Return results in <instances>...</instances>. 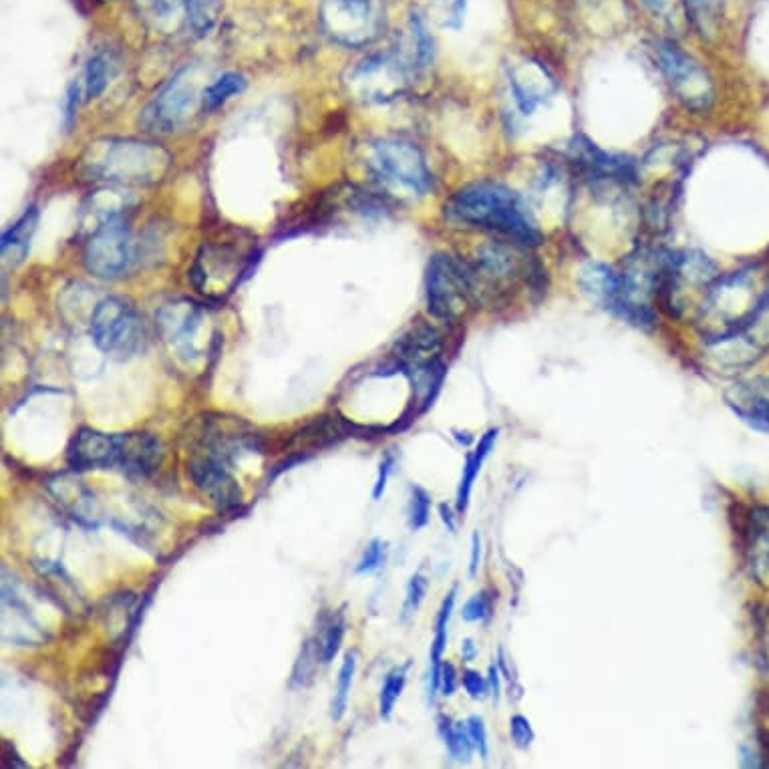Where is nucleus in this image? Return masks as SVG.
Instances as JSON below:
<instances>
[{"label":"nucleus","mask_w":769,"mask_h":769,"mask_svg":"<svg viewBox=\"0 0 769 769\" xmlns=\"http://www.w3.org/2000/svg\"><path fill=\"white\" fill-rule=\"evenodd\" d=\"M117 447H119L117 435H107V433L83 427L73 435L67 447V464L75 472L115 470Z\"/></svg>","instance_id":"6ab92c4d"},{"label":"nucleus","mask_w":769,"mask_h":769,"mask_svg":"<svg viewBox=\"0 0 769 769\" xmlns=\"http://www.w3.org/2000/svg\"><path fill=\"white\" fill-rule=\"evenodd\" d=\"M437 725H439V733H441V737L445 741V747H447L449 755L455 761H468L472 751H474V743L470 739L468 725L464 721L453 723L445 715L437 717Z\"/></svg>","instance_id":"cd10ccee"},{"label":"nucleus","mask_w":769,"mask_h":769,"mask_svg":"<svg viewBox=\"0 0 769 769\" xmlns=\"http://www.w3.org/2000/svg\"><path fill=\"white\" fill-rule=\"evenodd\" d=\"M687 23L701 35L713 33L721 19V0H683Z\"/></svg>","instance_id":"7c9ffc66"},{"label":"nucleus","mask_w":769,"mask_h":769,"mask_svg":"<svg viewBox=\"0 0 769 769\" xmlns=\"http://www.w3.org/2000/svg\"><path fill=\"white\" fill-rule=\"evenodd\" d=\"M407 671H409V663H405L403 667H397L393 669L387 677H385V683L381 687V695H379V709H381V717L383 719H389L393 709H395V703L399 701L403 689H405V683H407Z\"/></svg>","instance_id":"473e14b6"},{"label":"nucleus","mask_w":769,"mask_h":769,"mask_svg":"<svg viewBox=\"0 0 769 769\" xmlns=\"http://www.w3.org/2000/svg\"><path fill=\"white\" fill-rule=\"evenodd\" d=\"M494 614V596L488 592H478L474 594L464 608H461V619L466 623H486L492 619Z\"/></svg>","instance_id":"4c0bfd02"},{"label":"nucleus","mask_w":769,"mask_h":769,"mask_svg":"<svg viewBox=\"0 0 769 769\" xmlns=\"http://www.w3.org/2000/svg\"><path fill=\"white\" fill-rule=\"evenodd\" d=\"M415 69V61H409L401 51L375 53L347 73L345 85L363 103H389L411 87Z\"/></svg>","instance_id":"1a4fd4ad"},{"label":"nucleus","mask_w":769,"mask_h":769,"mask_svg":"<svg viewBox=\"0 0 769 769\" xmlns=\"http://www.w3.org/2000/svg\"><path fill=\"white\" fill-rule=\"evenodd\" d=\"M355 669H357V657H355V653H347L345 661L341 665V671H339L337 689H335V697H333V711H331V715H333L335 721L343 719V715L347 711Z\"/></svg>","instance_id":"2f4dec72"},{"label":"nucleus","mask_w":769,"mask_h":769,"mask_svg":"<svg viewBox=\"0 0 769 769\" xmlns=\"http://www.w3.org/2000/svg\"><path fill=\"white\" fill-rule=\"evenodd\" d=\"M143 23L158 31H172L184 15V0H133Z\"/></svg>","instance_id":"b1692460"},{"label":"nucleus","mask_w":769,"mask_h":769,"mask_svg":"<svg viewBox=\"0 0 769 769\" xmlns=\"http://www.w3.org/2000/svg\"><path fill=\"white\" fill-rule=\"evenodd\" d=\"M510 737H512L516 747L528 749L534 743L536 733L532 729V723L524 715H514L510 719Z\"/></svg>","instance_id":"79ce46f5"},{"label":"nucleus","mask_w":769,"mask_h":769,"mask_svg":"<svg viewBox=\"0 0 769 769\" xmlns=\"http://www.w3.org/2000/svg\"><path fill=\"white\" fill-rule=\"evenodd\" d=\"M321 661L319 657V651H317V645L313 639L304 641L302 649H300V655L294 663V671H292V679H290V685L292 687H306L311 683L313 679V673H315V667L317 663Z\"/></svg>","instance_id":"f704fd0d"},{"label":"nucleus","mask_w":769,"mask_h":769,"mask_svg":"<svg viewBox=\"0 0 769 769\" xmlns=\"http://www.w3.org/2000/svg\"><path fill=\"white\" fill-rule=\"evenodd\" d=\"M745 568L759 586L769 590V504H753L737 524Z\"/></svg>","instance_id":"2eb2a0df"},{"label":"nucleus","mask_w":769,"mask_h":769,"mask_svg":"<svg viewBox=\"0 0 769 769\" xmlns=\"http://www.w3.org/2000/svg\"><path fill=\"white\" fill-rule=\"evenodd\" d=\"M461 657H464L466 663H472L478 657V647L474 645L472 639H466L464 643H461Z\"/></svg>","instance_id":"3c124183"},{"label":"nucleus","mask_w":769,"mask_h":769,"mask_svg":"<svg viewBox=\"0 0 769 769\" xmlns=\"http://www.w3.org/2000/svg\"><path fill=\"white\" fill-rule=\"evenodd\" d=\"M461 683H464V689L472 699H484L490 693L488 681L474 669L464 671V675H461Z\"/></svg>","instance_id":"c03bdc74"},{"label":"nucleus","mask_w":769,"mask_h":769,"mask_svg":"<svg viewBox=\"0 0 769 769\" xmlns=\"http://www.w3.org/2000/svg\"><path fill=\"white\" fill-rule=\"evenodd\" d=\"M429 514H431V498H429V494H427L423 488L413 486V488H411L409 508H407V522H409V528H411L413 532L425 528L427 522H429Z\"/></svg>","instance_id":"e433bc0d"},{"label":"nucleus","mask_w":769,"mask_h":769,"mask_svg":"<svg viewBox=\"0 0 769 769\" xmlns=\"http://www.w3.org/2000/svg\"><path fill=\"white\" fill-rule=\"evenodd\" d=\"M246 89V79L238 73H226L218 77L214 83L204 87L202 91V109L204 111H216L222 107L228 99L242 93Z\"/></svg>","instance_id":"c85d7f7f"},{"label":"nucleus","mask_w":769,"mask_h":769,"mask_svg":"<svg viewBox=\"0 0 769 769\" xmlns=\"http://www.w3.org/2000/svg\"><path fill=\"white\" fill-rule=\"evenodd\" d=\"M641 3L645 5V9L655 19H659L663 25H667L671 29L677 27V21L681 17H685V21H687L683 0H641Z\"/></svg>","instance_id":"c9c22d12"},{"label":"nucleus","mask_w":769,"mask_h":769,"mask_svg":"<svg viewBox=\"0 0 769 769\" xmlns=\"http://www.w3.org/2000/svg\"><path fill=\"white\" fill-rule=\"evenodd\" d=\"M532 252V248L498 238L480 246L470 262L478 304H502L512 298L520 284L530 292H542L546 272Z\"/></svg>","instance_id":"7ed1b4c3"},{"label":"nucleus","mask_w":769,"mask_h":769,"mask_svg":"<svg viewBox=\"0 0 769 769\" xmlns=\"http://www.w3.org/2000/svg\"><path fill=\"white\" fill-rule=\"evenodd\" d=\"M345 629H347V623H345V614L341 610H333V612L323 614L321 621H319L317 637L313 639L317 645L321 663L329 665L337 657V653L343 645V639H345Z\"/></svg>","instance_id":"a878e982"},{"label":"nucleus","mask_w":769,"mask_h":769,"mask_svg":"<svg viewBox=\"0 0 769 769\" xmlns=\"http://www.w3.org/2000/svg\"><path fill=\"white\" fill-rule=\"evenodd\" d=\"M117 466L115 470L131 480H145L156 472L164 459L162 439L151 433H121L117 435Z\"/></svg>","instance_id":"a211bd4d"},{"label":"nucleus","mask_w":769,"mask_h":769,"mask_svg":"<svg viewBox=\"0 0 769 769\" xmlns=\"http://www.w3.org/2000/svg\"><path fill=\"white\" fill-rule=\"evenodd\" d=\"M443 218L451 228L492 234L536 250L544 242L528 200L498 180H474L457 188L443 204Z\"/></svg>","instance_id":"f257e3e1"},{"label":"nucleus","mask_w":769,"mask_h":769,"mask_svg":"<svg viewBox=\"0 0 769 769\" xmlns=\"http://www.w3.org/2000/svg\"><path fill=\"white\" fill-rule=\"evenodd\" d=\"M425 594H427V578L423 576V572H415L407 584V596H405V604H403V621L413 617V614L419 610Z\"/></svg>","instance_id":"ea45409f"},{"label":"nucleus","mask_w":769,"mask_h":769,"mask_svg":"<svg viewBox=\"0 0 769 769\" xmlns=\"http://www.w3.org/2000/svg\"><path fill=\"white\" fill-rule=\"evenodd\" d=\"M202 107V93L190 67L178 71L141 111L139 123L145 131L170 135L182 129L196 107Z\"/></svg>","instance_id":"9b49d317"},{"label":"nucleus","mask_w":769,"mask_h":769,"mask_svg":"<svg viewBox=\"0 0 769 769\" xmlns=\"http://www.w3.org/2000/svg\"><path fill=\"white\" fill-rule=\"evenodd\" d=\"M135 262V238L123 216L101 222L83 248L85 268L105 280L125 276Z\"/></svg>","instance_id":"ddd939ff"},{"label":"nucleus","mask_w":769,"mask_h":769,"mask_svg":"<svg viewBox=\"0 0 769 769\" xmlns=\"http://www.w3.org/2000/svg\"><path fill=\"white\" fill-rule=\"evenodd\" d=\"M425 296L433 319L441 323L459 321L470 306L478 304L470 262L449 252L433 254L425 272Z\"/></svg>","instance_id":"39448f33"},{"label":"nucleus","mask_w":769,"mask_h":769,"mask_svg":"<svg viewBox=\"0 0 769 769\" xmlns=\"http://www.w3.org/2000/svg\"><path fill=\"white\" fill-rule=\"evenodd\" d=\"M439 689L445 697H451L457 689V673L451 663L441 665V677H439Z\"/></svg>","instance_id":"49530a36"},{"label":"nucleus","mask_w":769,"mask_h":769,"mask_svg":"<svg viewBox=\"0 0 769 769\" xmlns=\"http://www.w3.org/2000/svg\"><path fill=\"white\" fill-rule=\"evenodd\" d=\"M37 222H39V212L35 206L27 208L25 214L3 234V256L5 260L9 262H21L27 252H29V244H31V238L37 230Z\"/></svg>","instance_id":"393cba45"},{"label":"nucleus","mask_w":769,"mask_h":769,"mask_svg":"<svg viewBox=\"0 0 769 769\" xmlns=\"http://www.w3.org/2000/svg\"><path fill=\"white\" fill-rule=\"evenodd\" d=\"M319 21L331 41L361 49L375 43L387 27L385 0H323Z\"/></svg>","instance_id":"6e6552de"},{"label":"nucleus","mask_w":769,"mask_h":769,"mask_svg":"<svg viewBox=\"0 0 769 769\" xmlns=\"http://www.w3.org/2000/svg\"><path fill=\"white\" fill-rule=\"evenodd\" d=\"M387 560V544L379 538L371 540L357 564V574H373L377 572Z\"/></svg>","instance_id":"58836bf2"},{"label":"nucleus","mask_w":769,"mask_h":769,"mask_svg":"<svg viewBox=\"0 0 769 769\" xmlns=\"http://www.w3.org/2000/svg\"><path fill=\"white\" fill-rule=\"evenodd\" d=\"M468 725V733H470V739L474 743V749L480 753L482 759H488V753H490V743H488V731H486V725H484V719L474 715L466 721Z\"/></svg>","instance_id":"37998d69"},{"label":"nucleus","mask_w":769,"mask_h":769,"mask_svg":"<svg viewBox=\"0 0 769 769\" xmlns=\"http://www.w3.org/2000/svg\"><path fill=\"white\" fill-rule=\"evenodd\" d=\"M411 35H413V57H415V63L417 67H429L433 63V55H435V43H433V37L427 29V23L423 17L419 15H413L411 21Z\"/></svg>","instance_id":"72a5a7b5"},{"label":"nucleus","mask_w":769,"mask_h":769,"mask_svg":"<svg viewBox=\"0 0 769 769\" xmlns=\"http://www.w3.org/2000/svg\"><path fill=\"white\" fill-rule=\"evenodd\" d=\"M653 55L659 71L667 79L677 99L693 111H703L713 101V83L707 71L687 55L675 41L659 39L653 45Z\"/></svg>","instance_id":"f8f14e48"},{"label":"nucleus","mask_w":769,"mask_h":769,"mask_svg":"<svg viewBox=\"0 0 769 769\" xmlns=\"http://www.w3.org/2000/svg\"><path fill=\"white\" fill-rule=\"evenodd\" d=\"M188 472L198 490H202L212 504L220 510H232L242 502V490L238 480L232 476L226 457L206 451L194 455L188 464Z\"/></svg>","instance_id":"dca6fc26"},{"label":"nucleus","mask_w":769,"mask_h":769,"mask_svg":"<svg viewBox=\"0 0 769 769\" xmlns=\"http://www.w3.org/2000/svg\"><path fill=\"white\" fill-rule=\"evenodd\" d=\"M455 594H457V586H453L449 590V594L445 596V600L437 612V621H435V639L431 645V669H429V701L431 703L435 701V695L439 691V677H441V665H443L441 657H443L445 643H447V625H449L451 612H453Z\"/></svg>","instance_id":"5701e85b"},{"label":"nucleus","mask_w":769,"mask_h":769,"mask_svg":"<svg viewBox=\"0 0 769 769\" xmlns=\"http://www.w3.org/2000/svg\"><path fill=\"white\" fill-rule=\"evenodd\" d=\"M184 17L188 29L204 39L216 29L222 17V0H184Z\"/></svg>","instance_id":"bb28decb"},{"label":"nucleus","mask_w":769,"mask_h":769,"mask_svg":"<svg viewBox=\"0 0 769 769\" xmlns=\"http://www.w3.org/2000/svg\"><path fill=\"white\" fill-rule=\"evenodd\" d=\"M731 413L753 431L769 435V375L735 381L723 393Z\"/></svg>","instance_id":"f3484780"},{"label":"nucleus","mask_w":769,"mask_h":769,"mask_svg":"<svg viewBox=\"0 0 769 769\" xmlns=\"http://www.w3.org/2000/svg\"><path fill=\"white\" fill-rule=\"evenodd\" d=\"M498 429H490L486 431L482 437H480V443L476 447L474 453L468 455L466 459V466H464V474H461V482H459V488H457V510L459 512H466L468 504H470V496H472V490H474V484H476V478L484 466L486 457L490 455V451L494 449L496 445V439H498Z\"/></svg>","instance_id":"4be33fe9"},{"label":"nucleus","mask_w":769,"mask_h":769,"mask_svg":"<svg viewBox=\"0 0 769 769\" xmlns=\"http://www.w3.org/2000/svg\"><path fill=\"white\" fill-rule=\"evenodd\" d=\"M365 168L385 190L423 198L433 188V174L421 147L401 135L379 137L365 147Z\"/></svg>","instance_id":"20e7f679"},{"label":"nucleus","mask_w":769,"mask_h":769,"mask_svg":"<svg viewBox=\"0 0 769 769\" xmlns=\"http://www.w3.org/2000/svg\"><path fill=\"white\" fill-rule=\"evenodd\" d=\"M115 73V65L111 61V57L107 53H95L89 61H87V67H85V75H83V81H85V95L89 99H97L101 97V93L107 89V83L109 79L113 77Z\"/></svg>","instance_id":"c756f323"},{"label":"nucleus","mask_w":769,"mask_h":769,"mask_svg":"<svg viewBox=\"0 0 769 769\" xmlns=\"http://www.w3.org/2000/svg\"><path fill=\"white\" fill-rule=\"evenodd\" d=\"M508 83L516 107L522 115H534L556 93V83L550 73L538 63H524L508 71Z\"/></svg>","instance_id":"412c9836"},{"label":"nucleus","mask_w":769,"mask_h":769,"mask_svg":"<svg viewBox=\"0 0 769 769\" xmlns=\"http://www.w3.org/2000/svg\"><path fill=\"white\" fill-rule=\"evenodd\" d=\"M79 85L77 83H73L71 87H69V95H67V121H71L73 117H75V113H77V105H79Z\"/></svg>","instance_id":"09e8293b"},{"label":"nucleus","mask_w":769,"mask_h":769,"mask_svg":"<svg viewBox=\"0 0 769 769\" xmlns=\"http://www.w3.org/2000/svg\"><path fill=\"white\" fill-rule=\"evenodd\" d=\"M160 335L170 353L186 363L194 365L210 353L214 329L208 309L190 298H178L166 302L156 315Z\"/></svg>","instance_id":"423d86ee"},{"label":"nucleus","mask_w":769,"mask_h":769,"mask_svg":"<svg viewBox=\"0 0 769 769\" xmlns=\"http://www.w3.org/2000/svg\"><path fill=\"white\" fill-rule=\"evenodd\" d=\"M79 168L85 180L93 184L113 188H145L162 182L168 176L172 156L168 149L153 141L105 137L87 145Z\"/></svg>","instance_id":"f03ea898"},{"label":"nucleus","mask_w":769,"mask_h":769,"mask_svg":"<svg viewBox=\"0 0 769 769\" xmlns=\"http://www.w3.org/2000/svg\"><path fill=\"white\" fill-rule=\"evenodd\" d=\"M439 514H441V520L443 524L449 528V532H455V516L451 512V508L447 504H441L439 506Z\"/></svg>","instance_id":"603ef678"},{"label":"nucleus","mask_w":769,"mask_h":769,"mask_svg":"<svg viewBox=\"0 0 769 769\" xmlns=\"http://www.w3.org/2000/svg\"><path fill=\"white\" fill-rule=\"evenodd\" d=\"M433 3L439 11L441 25L451 27V29H459V25H461V21H464V15H466L468 0H433Z\"/></svg>","instance_id":"a19ab883"},{"label":"nucleus","mask_w":769,"mask_h":769,"mask_svg":"<svg viewBox=\"0 0 769 769\" xmlns=\"http://www.w3.org/2000/svg\"><path fill=\"white\" fill-rule=\"evenodd\" d=\"M480 558H482V538L480 532H474L472 536V560H470V576H476L480 570Z\"/></svg>","instance_id":"de8ad7c7"},{"label":"nucleus","mask_w":769,"mask_h":769,"mask_svg":"<svg viewBox=\"0 0 769 769\" xmlns=\"http://www.w3.org/2000/svg\"><path fill=\"white\" fill-rule=\"evenodd\" d=\"M250 260L252 244L246 246L236 238L206 242L196 256L190 276L202 294L222 298L230 294L236 284H240V278L246 272Z\"/></svg>","instance_id":"9d476101"},{"label":"nucleus","mask_w":769,"mask_h":769,"mask_svg":"<svg viewBox=\"0 0 769 769\" xmlns=\"http://www.w3.org/2000/svg\"><path fill=\"white\" fill-rule=\"evenodd\" d=\"M488 685H490V695H492V699H494V703H498V699H500V671H498V667L496 665H492L490 667V679H488Z\"/></svg>","instance_id":"8fccbe9b"},{"label":"nucleus","mask_w":769,"mask_h":769,"mask_svg":"<svg viewBox=\"0 0 769 769\" xmlns=\"http://www.w3.org/2000/svg\"><path fill=\"white\" fill-rule=\"evenodd\" d=\"M393 468H395V453H387L385 459L381 461L379 466V476H377V482H375V488H373V498L375 500H381V496L385 494V488H387V482L393 474Z\"/></svg>","instance_id":"a18cd8bd"},{"label":"nucleus","mask_w":769,"mask_h":769,"mask_svg":"<svg viewBox=\"0 0 769 769\" xmlns=\"http://www.w3.org/2000/svg\"><path fill=\"white\" fill-rule=\"evenodd\" d=\"M89 327L95 347L111 359L127 361L145 349V323L125 298L105 296L99 300L91 313Z\"/></svg>","instance_id":"0eeeda50"},{"label":"nucleus","mask_w":769,"mask_h":769,"mask_svg":"<svg viewBox=\"0 0 769 769\" xmlns=\"http://www.w3.org/2000/svg\"><path fill=\"white\" fill-rule=\"evenodd\" d=\"M443 347H445V337L437 327L417 325L397 341L395 357L403 373L409 377L417 371H425L441 365Z\"/></svg>","instance_id":"aec40b11"},{"label":"nucleus","mask_w":769,"mask_h":769,"mask_svg":"<svg viewBox=\"0 0 769 769\" xmlns=\"http://www.w3.org/2000/svg\"><path fill=\"white\" fill-rule=\"evenodd\" d=\"M568 158L576 172L592 184L633 186L639 182V164L627 153L606 151L586 135H574L568 143Z\"/></svg>","instance_id":"4468645a"}]
</instances>
